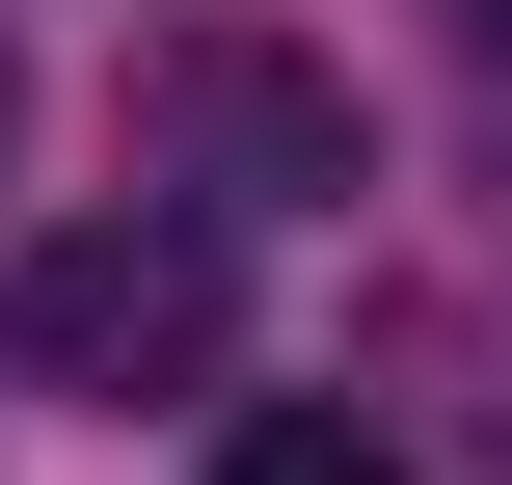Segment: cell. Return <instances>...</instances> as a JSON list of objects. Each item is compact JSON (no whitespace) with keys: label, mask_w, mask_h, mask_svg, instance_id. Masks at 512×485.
<instances>
[{"label":"cell","mask_w":512,"mask_h":485,"mask_svg":"<svg viewBox=\"0 0 512 485\" xmlns=\"http://www.w3.org/2000/svg\"><path fill=\"white\" fill-rule=\"evenodd\" d=\"M135 162H162L189 216H351V189H378V135H351V81H324L297 27H162V54H135Z\"/></svg>","instance_id":"7a4b0ae2"},{"label":"cell","mask_w":512,"mask_h":485,"mask_svg":"<svg viewBox=\"0 0 512 485\" xmlns=\"http://www.w3.org/2000/svg\"><path fill=\"white\" fill-rule=\"evenodd\" d=\"M216 485H405L378 405H216Z\"/></svg>","instance_id":"3957f363"},{"label":"cell","mask_w":512,"mask_h":485,"mask_svg":"<svg viewBox=\"0 0 512 485\" xmlns=\"http://www.w3.org/2000/svg\"><path fill=\"white\" fill-rule=\"evenodd\" d=\"M0 135H27V54H0Z\"/></svg>","instance_id":"277c9868"},{"label":"cell","mask_w":512,"mask_h":485,"mask_svg":"<svg viewBox=\"0 0 512 485\" xmlns=\"http://www.w3.org/2000/svg\"><path fill=\"white\" fill-rule=\"evenodd\" d=\"M0 351H27L54 405H216V351H243V216H189V189L54 216V243L0 270Z\"/></svg>","instance_id":"6da1fadb"},{"label":"cell","mask_w":512,"mask_h":485,"mask_svg":"<svg viewBox=\"0 0 512 485\" xmlns=\"http://www.w3.org/2000/svg\"><path fill=\"white\" fill-rule=\"evenodd\" d=\"M459 27H486V54H512V0H459Z\"/></svg>","instance_id":"5b68a950"}]
</instances>
